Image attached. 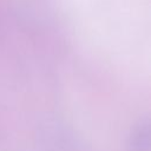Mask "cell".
Listing matches in <instances>:
<instances>
[{
    "label": "cell",
    "mask_w": 151,
    "mask_h": 151,
    "mask_svg": "<svg viewBox=\"0 0 151 151\" xmlns=\"http://www.w3.org/2000/svg\"><path fill=\"white\" fill-rule=\"evenodd\" d=\"M149 123H142L134 130L131 142H130V150L131 151H147L150 144V134H149Z\"/></svg>",
    "instance_id": "obj_1"
}]
</instances>
